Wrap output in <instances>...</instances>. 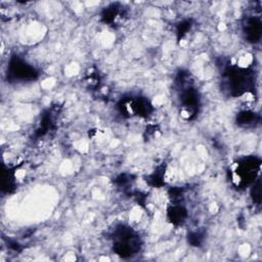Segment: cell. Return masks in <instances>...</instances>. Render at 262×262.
Here are the masks:
<instances>
[{"label":"cell","mask_w":262,"mask_h":262,"mask_svg":"<svg viewBox=\"0 0 262 262\" xmlns=\"http://www.w3.org/2000/svg\"><path fill=\"white\" fill-rule=\"evenodd\" d=\"M243 30L248 42L258 43L261 39V33H262L261 19L257 16L247 17L243 25Z\"/></svg>","instance_id":"8992f818"},{"label":"cell","mask_w":262,"mask_h":262,"mask_svg":"<svg viewBox=\"0 0 262 262\" xmlns=\"http://www.w3.org/2000/svg\"><path fill=\"white\" fill-rule=\"evenodd\" d=\"M165 165H161L160 167L157 168V170L150 174L148 177H147V180L146 182L151 185V186H157V187H160L162 185H164V178H165Z\"/></svg>","instance_id":"30bf717a"},{"label":"cell","mask_w":262,"mask_h":262,"mask_svg":"<svg viewBox=\"0 0 262 262\" xmlns=\"http://www.w3.org/2000/svg\"><path fill=\"white\" fill-rule=\"evenodd\" d=\"M118 107L121 115L124 117L139 116L146 118L154 110L150 102L143 97L124 98L120 101Z\"/></svg>","instance_id":"277c9868"},{"label":"cell","mask_w":262,"mask_h":262,"mask_svg":"<svg viewBox=\"0 0 262 262\" xmlns=\"http://www.w3.org/2000/svg\"><path fill=\"white\" fill-rule=\"evenodd\" d=\"M187 239L190 245H192L194 247H199V246H201V244L204 241V234H203V232H200V231L190 232L187 236Z\"/></svg>","instance_id":"8fae6325"},{"label":"cell","mask_w":262,"mask_h":262,"mask_svg":"<svg viewBox=\"0 0 262 262\" xmlns=\"http://www.w3.org/2000/svg\"><path fill=\"white\" fill-rule=\"evenodd\" d=\"M114 252L123 257L127 258L140 250L141 242L138 234L130 227L126 225H119L116 227L113 233Z\"/></svg>","instance_id":"7a4b0ae2"},{"label":"cell","mask_w":262,"mask_h":262,"mask_svg":"<svg viewBox=\"0 0 262 262\" xmlns=\"http://www.w3.org/2000/svg\"><path fill=\"white\" fill-rule=\"evenodd\" d=\"M261 161L256 157H247L237 162L231 174V180L236 187H245L257 179Z\"/></svg>","instance_id":"3957f363"},{"label":"cell","mask_w":262,"mask_h":262,"mask_svg":"<svg viewBox=\"0 0 262 262\" xmlns=\"http://www.w3.org/2000/svg\"><path fill=\"white\" fill-rule=\"evenodd\" d=\"M225 83L232 96H241L255 89V74L243 67H228L224 72Z\"/></svg>","instance_id":"6da1fadb"},{"label":"cell","mask_w":262,"mask_h":262,"mask_svg":"<svg viewBox=\"0 0 262 262\" xmlns=\"http://www.w3.org/2000/svg\"><path fill=\"white\" fill-rule=\"evenodd\" d=\"M259 122L260 116L251 111H242L236 115V124L242 127H253Z\"/></svg>","instance_id":"9c48e42d"},{"label":"cell","mask_w":262,"mask_h":262,"mask_svg":"<svg viewBox=\"0 0 262 262\" xmlns=\"http://www.w3.org/2000/svg\"><path fill=\"white\" fill-rule=\"evenodd\" d=\"M251 196L253 199V201L256 204H260V200H261V189H260V179H256L254 181V185L252 187L251 190Z\"/></svg>","instance_id":"4fadbf2b"},{"label":"cell","mask_w":262,"mask_h":262,"mask_svg":"<svg viewBox=\"0 0 262 262\" xmlns=\"http://www.w3.org/2000/svg\"><path fill=\"white\" fill-rule=\"evenodd\" d=\"M191 26L192 25H191L190 20H188V19L183 20L178 25V27H177V38H178V40H180L190 30Z\"/></svg>","instance_id":"7c38bea8"},{"label":"cell","mask_w":262,"mask_h":262,"mask_svg":"<svg viewBox=\"0 0 262 262\" xmlns=\"http://www.w3.org/2000/svg\"><path fill=\"white\" fill-rule=\"evenodd\" d=\"M119 3H113L105 7L101 13V19L108 26L118 25L125 17V10Z\"/></svg>","instance_id":"52a82bcc"},{"label":"cell","mask_w":262,"mask_h":262,"mask_svg":"<svg viewBox=\"0 0 262 262\" xmlns=\"http://www.w3.org/2000/svg\"><path fill=\"white\" fill-rule=\"evenodd\" d=\"M169 221L174 225H181L187 217V212L180 204L172 205L167 212Z\"/></svg>","instance_id":"ba28073f"},{"label":"cell","mask_w":262,"mask_h":262,"mask_svg":"<svg viewBox=\"0 0 262 262\" xmlns=\"http://www.w3.org/2000/svg\"><path fill=\"white\" fill-rule=\"evenodd\" d=\"M9 76L15 80L31 81L38 77V73L25 60L13 56L9 61Z\"/></svg>","instance_id":"5b68a950"}]
</instances>
